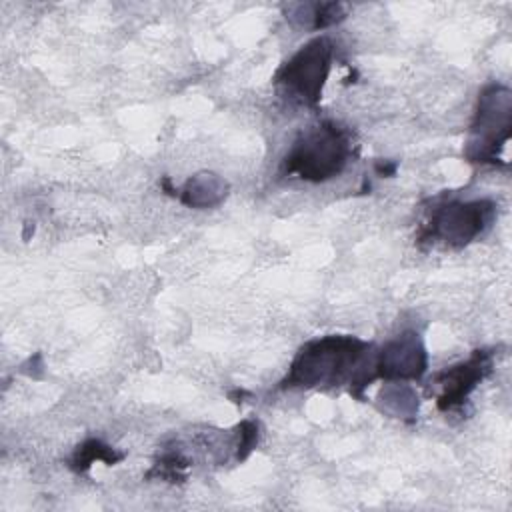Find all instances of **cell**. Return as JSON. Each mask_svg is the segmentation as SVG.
<instances>
[{"instance_id": "cell-6", "label": "cell", "mask_w": 512, "mask_h": 512, "mask_svg": "<svg viewBox=\"0 0 512 512\" xmlns=\"http://www.w3.org/2000/svg\"><path fill=\"white\" fill-rule=\"evenodd\" d=\"M426 364L428 358L420 336L406 330L376 352L374 370L376 378L384 380H418L426 372Z\"/></svg>"}, {"instance_id": "cell-1", "label": "cell", "mask_w": 512, "mask_h": 512, "mask_svg": "<svg viewBox=\"0 0 512 512\" xmlns=\"http://www.w3.org/2000/svg\"><path fill=\"white\" fill-rule=\"evenodd\" d=\"M372 344L354 336H322L304 344L290 364L280 388L368 386L376 378Z\"/></svg>"}, {"instance_id": "cell-8", "label": "cell", "mask_w": 512, "mask_h": 512, "mask_svg": "<svg viewBox=\"0 0 512 512\" xmlns=\"http://www.w3.org/2000/svg\"><path fill=\"white\" fill-rule=\"evenodd\" d=\"M228 194V184L224 178L212 172H200L186 180L180 200L190 208H212L218 206Z\"/></svg>"}, {"instance_id": "cell-4", "label": "cell", "mask_w": 512, "mask_h": 512, "mask_svg": "<svg viewBox=\"0 0 512 512\" xmlns=\"http://www.w3.org/2000/svg\"><path fill=\"white\" fill-rule=\"evenodd\" d=\"M334 46L328 38H316L310 40L306 46H302L288 62L282 64V68L276 74L278 88L286 94V98L316 106L322 98V88L330 72Z\"/></svg>"}, {"instance_id": "cell-10", "label": "cell", "mask_w": 512, "mask_h": 512, "mask_svg": "<svg viewBox=\"0 0 512 512\" xmlns=\"http://www.w3.org/2000/svg\"><path fill=\"white\" fill-rule=\"evenodd\" d=\"M258 442V424L252 420H244L240 424V442H238V458H246L248 452L256 446Z\"/></svg>"}, {"instance_id": "cell-9", "label": "cell", "mask_w": 512, "mask_h": 512, "mask_svg": "<svg viewBox=\"0 0 512 512\" xmlns=\"http://www.w3.org/2000/svg\"><path fill=\"white\" fill-rule=\"evenodd\" d=\"M122 458V454H118L114 448L102 444L100 440H86L84 444H80L72 456V468L76 472H84L92 466L94 460H102L106 464H114Z\"/></svg>"}, {"instance_id": "cell-5", "label": "cell", "mask_w": 512, "mask_h": 512, "mask_svg": "<svg viewBox=\"0 0 512 512\" xmlns=\"http://www.w3.org/2000/svg\"><path fill=\"white\" fill-rule=\"evenodd\" d=\"M492 216L494 204L490 200H450L432 210L422 234L460 248L478 238L490 226Z\"/></svg>"}, {"instance_id": "cell-7", "label": "cell", "mask_w": 512, "mask_h": 512, "mask_svg": "<svg viewBox=\"0 0 512 512\" xmlns=\"http://www.w3.org/2000/svg\"><path fill=\"white\" fill-rule=\"evenodd\" d=\"M492 368V352L476 350L466 362L450 366L434 376V384L440 386L438 408L448 412L466 402L470 392L484 380Z\"/></svg>"}, {"instance_id": "cell-3", "label": "cell", "mask_w": 512, "mask_h": 512, "mask_svg": "<svg viewBox=\"0 0 512 512\" xmlns=\"http://www.w3.org/2000/svg\"><path fill=\"white\" fill-rule=\"evenodd\" d=\"M512 132V92L502 84L486 86L478 96L464 154L470 162L496 164Z\"/></svg>"}, {"instance_id": "cell-2", "label": "cell", "mask_w": 512, "mask_h": 512, "mask_svg": "<svg viewBox=\"0 0 512 512\" xmlns=\"http://www.w3.org/2000/svg\"><path fill=\"white\" fill-rule=\"evenodd\" d=\"M350 154L348 132L336 122L324 120L300 134L282 160V172L306 182H324L344 170Z\"/></svg>"}]
</instances>
